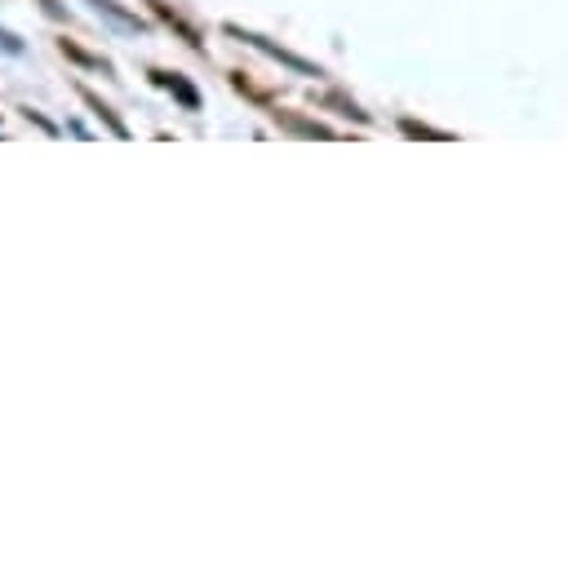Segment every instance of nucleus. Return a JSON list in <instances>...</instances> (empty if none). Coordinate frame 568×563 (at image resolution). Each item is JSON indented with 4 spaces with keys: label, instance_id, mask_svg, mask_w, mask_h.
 <instances>
[{
    "label": "nucleus",
    "instance_id": "f257e3e1",
    "mask_svg": "<svg viewBox=\"0 0 568 563\" xmlns=\"http://www.w3.org/2000/svg\"><path fill=\"white\" fill-rule=\"evenodd\" d=\"M151 80H155L160 89H169L186 111H200V93H195V84H191L186 75H178V71H151Z\"/></svg>",
    "mask_w": 568,
    "mask_h": 563
},
{
    "label": "nucleus",
    "instance_id": "f03ea898",
    "mask_svg": "<svg viewBox=\"0 0 568 563\" xmlns=\"http://www.w3.org/2000/svg\"><path fill=\"white\" fill-rule=\"evenodd\" d=\"M80 98L89 102V111H93V115H98V120H102V124H106L115 137H129V124H124V120H120V115H115V111H111V106H106V102H102L93 89H80Z\"/></svg>",
    "mask_w": 568,
    "mask_h": 563
},
{
    "label": "nucleus",
    "instance_id": "7ed1b4c3",
    "mask_svg": "<svg viewBox=\"0 0 568 563\" xmlns=\"http://www.w3.org/2000/svg\"><path fill=\"white\" fill-rule=\"evenodd\" d=\"M151 9H155V18H160L164 27H173V31H178V35H182V40H186L191 49H200V35H195V27H186V22H182V18H178V13L169 9V4H160V0H151Z\"/></svg>",
    "mask_w": 568,
    "mask_h": 563
},
{
    "label": "nucleus",
    "instance_id": "20e7f679",
    "mask_svg": "<svg viewBox=\"0 0 568 563\" xmlns=\"http://www.w3.org/2000/svg\"><path fill=\"white\" fill-rule=\"evenodd\" d=\"M89 4H93L98 13H106V18H115L120 27H142V22H138V13H129V9H124V4H115V0H89Z\"/></svg>",
    "mask_w": 568,
    "mask_h": 563
},
{
    "label": "nucleus",
    "instance_id": "39448f33",
    "mask_svg": "<svg viewBox=\"0 0 568 563\" xmlns=\"http://www.w3.org/2000/svg\"><path fill=\"white\" fill-rule=\"evenodd\" d=\"M58 49H62L67 58H75L80 66H102V71H111V66H106V58H98V53H84V49H80V44H71V40H58Z\"/></svg>",
    "mask_w": 568,
    "mask_h": 563
},
{
    "label": "nucleus",
    "instance_id": "423d86ee",
    "mask_svg": "<svg viewBox=\"0 0 568 563\" xmlns=\"http://www.w3.org/2000/svg\"><path fill=\"white\" fill-rule=\"evenodd\" d=\"M0 44H4V49H9V53H22V40H18V35H9V31H4V27H0Z\"/></svg>",
    "mask_w": 568,
    "mask_h": 563
},
{
    "label": "nucleus",
    "instance_id": "0eeeda50",
    "mask_svg": "<svg viewBox=\"0 0 568 563\" xmlns=\"http://www.w3.org/2000/svg\"><path fill=\"white\" fill-rule=\"evenodd\" d=\"M40 4H44V13H49V18H67V9H62L58 0H40Z\"/></svg>",
    "mask_w": 568,
    "mask_h": 563
}]
</instances>
